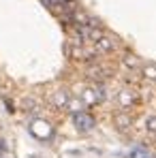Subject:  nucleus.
Here are the masks:
<instances>
[{
  "instance_id": "obj_1",
  "label": "nucleus",
  "mask_w": 156,
  "mask_h": 158,
  "mask_svg": "<svg viewBox=\"0 0 156 158\" xmlns=\"http://www.w3.org/2000/svg\"><path fill=\"white\" fill-rule=\"evenodd\" d=\"M113 47H116V43H113L111 39H107V36H101V39L96 41V47H94V49H96V52H101V53H105V52H111Z\"/></svg>"
},
{
  "instance_id": "obj_6",
  "label": "nucleus",
  "mask_w": 156,
  "mask_h": 158,
  "mask_svg": "<svg viewBox=\"0 0 156 158\" xmlns=\"http://www.w3.org/2000/svg\"><path fill=\"white\" fill-rule=\"evenodd\" d=\"M148 128H150V131H156V118H150V120H148Z\"/></svg>"
},
{
  "instance_id": "obj_2",
  "label": "nucleus",
  "mask_w": 156,
  "mask_h": 158,
  "mask_svg": "<svg viewBox=\"0 0 156 158\" xmlns=\"http://www.w3.org/2000/svg\"><path fill=\"white\" fill-rule=\"evenodd\" d=\"M75 122H77L79 128H83V131H88L94 122H92V118H88V115H83V113H79V115H75Z\"/></svg>"
},
{
  "instance_id": "obj_3",
  "label": "nucleus",
  "mask_w": 156,
  "mask_h": 158,
  "mask_svg": "<svg viewBox=\"0 0 156 158\" xmlns=\"http://www.w3.org/2000/svg\"><path fill=\"white\" fill-rule=\"evenodd\" d=\"M56 105H69V96H66V92H58V96H56Z\"/></svg>"
},
{
  "instance_id": "obj_4",
  "label": "nucleus",
  "mask_w": 156,
  "mask_h": 158,
  "mask_svg": "<svg viewBox=\"0 0 156 158\" xmlns=\"http://www.w3.org/2000/svg\"><path fill=\"white\" fill-rule=\"evenodd\" d=\"M143 73H145V77H148V79H156V66H145Z\"/></svg>"
},
{
  "instance_id": "obj_5",
  "label": "nucleus",
  "mask_w": 156,
  "mask_h": 158,
  "mask_svg": "<svg viewBox=\"0 0 156 158\" xmlns=\"http://www.w3.org/2000/svg\"><path fill=\"white\" fill-rule=\"evenodd\" d=\"M116 122H118V124H122L120 128H126V126L130 124V120H129V118H124V115H118V118H116Z\"/></svg>"
}]
</instances>
